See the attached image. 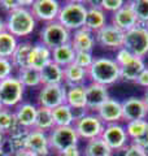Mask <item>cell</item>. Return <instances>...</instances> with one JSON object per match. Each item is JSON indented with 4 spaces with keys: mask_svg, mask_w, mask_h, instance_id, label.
<instances>
[{
    "mask_svg": "<svg viewBox=\"0 0 148 156\" xmlns=\"http://www.w3.org/2000/svg\"><path fill=\"white\" fill-rule=\"evenodd\" d=\"M123 47L129 50L135 57L143 58L148 55V27L138 25L125 33Z\"/></svg>",
    "mask_w": 148,
    "mask_h": 156,
    "instance_id": "8",
    "label": "cell"
},
{
    "mask_svg": "<svg viewBox=\"0 0 148 156\" xmlns=\"http://www.w3.org/2000/svg\"><path fill=\"white\" fill-rule=\"evenodd\" d=\"M87 3L79 0H68L61 4L60 12L57 16V21L69 31L73 33L76 30L85 27L86 14H87Z\"/></svg>",
    "mask_w": 148,
    "mask_h": 156,
    "instance_id": "3",
    "label": "cell"
},
{
    "mask_svg": "<svg viewBox=\"0 0 148 156\" xmlns=\"http://www.w3.org/2000/svg\"><path fill=\"white\" fill-rule=\"evenodd\" d=\"M26 150L31 151L38 156H48L52 152L51 147H49L48 133L39 131L35 129L29 130L26 139Z\"/></svg>",
    "mask_w": 148,
    "mask_h": 156,
    "instance_id": "16",
    "label": "cell"
},
{
    "mask_svg": "<svg viewBox=\"0 0 148 156\" xmlns=\"http://www.w3.org/2000/svg\"><path fill=\"white\" fill-rule=\"evenodd\" d=\"M53 156H82V150L79 148V146H73V147H69L61 152L53 154Z\"/></svg>",
    "mask_w": 148,
    "mask_h": 156,
    "instance_id": "44",
    "label": "cell"
},
{
    "mask_svg": "<svg viewBox=\"0 0 148 156\" xmlns=\"http://www.w3.org/2000/svg\"><path fill=\"white\" fill-rule=\"evenodd\" d=\"M19 41L11 33L4 31L0 34V57L11 58L16 51Z\"/></svg>",
    "mask_w": 148,
    "mask_h": 156,
    "instance_id": "34",
    "label": "cell"
},
{
    "mask_svg": "<svg viewBox=\"0 0 148 156\" xmlns=\"http://www.w3.org/2000/svg\"><path fill=\"white\" fill-rule=\"evenodd\" d=\"M107 16L108 14L99 7V3L96 5H88L87 7V14H86V21H85V27L93 34L97 33L108 23Z\"/></svg>",
    "mask_w": 148,
    "mask_h": 156,
    "instance_id": "21",
    "label": "cell"
},
{
    "mask_svg": "<svg viewBox=\"0 0 148 156\" xmlns=\"http://www.w3.org/2000/svg\"><path fill=\"white\" fill-rule=\"evenodd\" d=\"M147 68L144 58L134 57L129 64L120 68V80L123 82H136L140 73Z\"/></svg>",
    "mask_w": 148,
    "mask_h": 156,
    "instance_id": "23",
    "label": "cell"
},
{
    "mask_svg": "<svg viewBox=\"0 0 148 156\" xmlns=\"http://www.w3.org/2000/svg\"><path fill=\"white\" fill-rule=\"evenodd\" d=\"M122 111H123V121L130 122V121L138 120H147L148 117V108L143 100V98L130 96L126 100L122 101Z\"/></svg>",
    "mask_w": 148,
    "mask_h": 156,
    "instance_id": "14",
    "label": "cell"
},
{
    "mask_svg": "<svg viewBox=\"0 0 148 156\" xmlns=\"http://www.w3.org/2000/svg\"><path fill=\"white\" fill-rule=\"evenodd\" d=\"M74 58H76V51L70 43L52 50V61L61 68H66L68 65L73 64Z\"/></svg>",
    "mask_w": 148,
    "mask_h": 156,
    "instance_id": "27",
    "label": "cell"
},
{
    "mask_svg": "<svg viewBox=\"0 0 148 156\" xmlns=\"http://www.w3.org/2000/svg\"><path fill=\"white\" fill-rule=\"evenodd\" d=\"M5 138H7V135L0 131V147H2V146H4V143H5Z\"/></svg>",
    "mask_w": 148,
    "mask_h": 156,
    "instance_id": "49",
    "label": "cell"
},
{
    "mask_svg": "<svg viewBox=\"0 0 148 156\" xmlns=\"http://www.w3.org/2000/svg\"><path fill=\"white\" fill-rule=\"evenodd\" d=\"M16 68L13 66L11 58L0 57V82L7 80L11 76H13V72Z\"/></svg>",
    "mask_w": 148,
    "mask_h": 156,
    "instance_id": "38",
    "label": "cell"
},
{
    "mask_svg": "<svg viewBox=\"0 0 148 156\" xmlns=\"http://www.w3.org/2000/svg\"><path fill=\"white\" fill-rule=\"evenodd\" d=\"M7 31V26H5V20H3L2 17H0V34Z\"/></svg>",
    "mask_w": 148,
    "mask_h": 156,
    "instance_id": "47",
    "label": "cell"
},
{
    "mask_svg": "<svg viewBox=\"0 0 148 156\" xmlns=\"http://www.w3.org/2000/svg\"><path fill=\"white\" fill-rule=\"evenodd\" d=\"M73 128L76 129L79 140H86L87 142V140L95 138H100L103 131H104L105 124L100 120V117L96 113L87 112V113L76 120Z\"/></svg>",
    "mask_w": 148,
    "mask_h": 156,
    "instance_id": "5",
    "label": "cell"
},
{
    "mask_svg": "<svg viewBox=\"0 0 148 156\" xmlns=\"http://www.w3.org/2000/svg\"><path fill=\"white\" fill-rule=\"evenodd\" d=\"M0 156H12V155L8 152L7 148L4 147V146H2V147H0Z\"/></svg>",
    "mask_w": 148,
    "mask_h": 156,
    "instance_id": "48",
    "label": "cell"
},
{
    "mask_svg": "<svg viewBox=\"0 0 148 156\" xmlns=\"http://www.w3.org/2000/svg\"><path fill=\"white\" fill-rule=\"evenodd\" d=\"M49 147L53 154L61 152L73 146H78L79 138L73 126H55L48 133Z\"/></svg>",
    "mask_w": 148,
    "mask_h": 156,
    "instance_id": "7",
    "label": "cell"
},
{
    "mask_svg": "<svg viewBox=\"0 0 148 156\" xmlns=\"http://www.w3.org/2000/svg\"><path fill=\"white\" fill-rule=\"evenodd\" d=\"M41 73L42 86L44 85H64V68L58 66L53 61L46 65Z\"/></svg>",
    "mask_w": 148,
    "mask_h": 156,
    "instance_id": "26",
    "label": "cell"
},
{
    "mask_svg": "<svg viewBox=\"0 0 148 156\" xmlns=\"http://www.w3.org/2000/svg\"><path fill=\"white\" fill-rule=\"evenodd\" d=\"M143 100H144V103H146L147 108H148V90H146V92H144V96H143Z\"/></svg>",
    "mask_w": 148,
    "mask_h": 156,
    "instance_id": "50",
    "label": "cell"
},
{
    "mask_svg": "<svg viewBox=\"0 0 148 156\" xmlns=\"http://www.w3.org/2000/svg\"><path fill=\"white\" fill-rule=\"evenodd\" d=\"M72 33L64 27L58 21L44 23L39 31V42L43 43L49 50L70 43Z\"/></svg>",
    "mask_w": 148,
    "mask_h": 156,
    "instance_id": "4",
    "label": "cell"
},
{
    "mask_svg": "<svg viewBox=\"0 0 148 156\" xmlns=\"http://www.w3.org/2000/svg\"><path fill=\"white\" fill-rule=\"evenodd\" d=\"M134 57H135V56L132 55V53H131L129 50H126L125 47H122V48H120V50L116 51L115 61L117 62V65L121 68V66H123V65L129 64V62H130Z\"/></svg>",
    "mask_w": 148,
    "mask_h": 156,
    "instance_id": "40",
    "label": "cell"
},
{
    "mask_svg": "<svg viewBox=\"0 0 148 156\" xmlns=\"http://www.w3.org/2000/svg\"><path fill=\"white\" fill-rule=\"evenodd\" d=\"M16 77L23 85L25 89H38V87L42 86L41 73L35 69H33V68L26 66V68H22V69H18Z\"/></svg>",
    "mask_w": 148,
    "mask_h": 156,
    "instance_id": "31",
    "label": "cell"
},
{
    "mask_svg": "<svg viewBox=\"0 0 148 156\" xmlns=\"http://www.w3.org/2000/svg\"><path fill=\"white\" fill-rule=\"evenodd\" d=\"M70 44L76 52H92L96 44L95 34L87 30L86 27L76 30L72 33Z\"/></svg>",
    "mask_w": 148,
    "mask_h": 156,
    "instance_id": "20",
    "label": "cell"
},
{
    "mask_svg": "<svg viewBox=\"0 0 148 156\" xmlns=\"http://www.w3.org/2000/svg\"><path fill=\"white\" fill-rule=\"evenodd\" d=\"M0 8H3L7 14L12 11H16L22 7V0H0Z\"/></svg>",
    "mask_w": 148,
    "mask_h": 156,
    "instance_id": "42",
    "label": "cell"
},
{
    "mask_svg": "<svg viewBox=\"0 0 148 156\" xmlns=\"http://www.w3.org/2000/svg\"><path fill=\"white\" fill-rule=\"evenodd\" d=\"M148 128V120H138V121H130V122H126L125 125V129H126V133L127 136H129L130 142L134 140L136 138L144 133Z\"/></svg>",
    "mask_w": 148,
    "mask_h": 156,
    "instance_id": "36",
    "label": "cell"
},
{
    "mask_svg": "<svg viewBox=\"0 0 148 156\" xmlns=\"http://www.w3.org/2000/svg\"><path fill=\"white\" fill-rule=\"evenodd\" d=\"M88 82V73L87 69L73 64L64 68V86L73 87V86H85Z\"/></svg>",
    "mask_w": 148,
    "mask_h": 156,
    "instance_id": "22",
    "label": "cell"
},
{
    "mask_svg": "<svg viewBox=\"0 0 148 156\" xmlns=\"http://www.w3.org/2000/svg\"><path fill=\"white\" fill-rule=\"evenodd\" d=\"M111 23L117 26L118 29H121L123 33L131 30L132 27H135L138 25L136 16L129 2H126L125 5L118 9L117 12L111 14Z\"/></svg>",
    "mask_w": 148,
    "mask_h": 156,
    "instance_id": "17",
    "label": "cell"
},
{
    "mask_svg": "<svg viewBox=\"0 0 148 156\" xmlns=\"http://www.w3.org/2000/svg\"><path fill=\"white\" fill-rule=\"evenodd\" d=\"M129 3L136 16L138 23L148 27V0H131Z\"/></svg>",
    "mask_w": 148,
    "mask_h": 156,
    "instance_id": "35",
    "label": "cell"
},
{
    "mask_svg": "<svg viewBox=\"0 0 148 156\" xmlns=\"http://www.w3.org/2000/svg\"><path fill=\"white\" fill-rule=\"evenodd\" d=\"M95 57L92 52H76V58H74V64L83 68V69H90V66L93 64Z\"/></svg>",
    "mask_w": 148,
    "mask_h": 156,
    "instance_id": "37",
    "label": "cell"
},
{
    "mask_svg": "<svg viewBox=\"0 0 148 156\" xmlns=\"http://www.w3.org/2000/svg\"><path fill=\"white\" fill-rule=\"evenodd\" d=\"M118 156H148V152L135 144H127L121 152H118Z\"/></svg>",
    "mask_w": 148,
    "mask_h": 156,
    "instance_id": "41",
    "label": "cell"
},
{
    "mask_svg": "<svg viewBox=\"0 0 148 156\" xmlns=\"http://www.w3.org/2000/svg\"><path fill=\"white\" fill-rule=\"evenodd\" d=\"M82 156H113V151L100 138L87 140L82 150Z\"/></svg>",
    "mask_w": 148,
    "mask_h": 156,
    "instance_id": "29",
    "label": "cell"
},
{
    "mask_svg": "<svg viewBox=\"0 0 148 156\" xmlns=\"http://www.w3.org/2000/svg\"><path fill=\"white\" fill-rule=\"evenodd\" d=\"M66 87L64 85H44L41 86L37 94V105L53 109L65 103Z\"/></svg>",
    "mask_w": 148,
    "mask_h": 156,
    "instance_id": "9",
    "label": "cell"
},
{
    "mask_svg": "<svg viewBox=\"0 0 148 156\" xmlns=\"http://www.w3.org/2000/svg\"><path fill=\"white\" fill-rule=\"evenodd\" d=\"M25 87L16 76L0 82V99L4 108L14 109L23 101Z\"/></svg>",
    "mask_w": 148,
    "mask_h": 156,
    "instance_id": "6",
    "label": "cell"
},
{
    "mask_svg": "<svg viewBox=\"0 0 148 156\" xmlns=\"http://www.w3.org/2000/svg\"><path fill=\"white\" fill-rule=\"evenodd\" d=\"M101 139L113 151V154L121 152L127 144H130V139L127 136L125 125H121V124L105 125L104 131L101 134Z\"/></svg>",
    "mask_w": 148,
    "mask_h": 156,
    "instance_id": "10",
    "label": "cell"
},
{
    "mask_svg": "<svg viewBox=\"0 0 148 156\" xmlns=\"http://www.w3.org/2000/svg\"><path fill=\"white\" fill-rule=\"evenodd\" d=\"M95 41H96V44L101 46L103 48L117 51L123 47L125 33L109 22L101 30L95 33Z\"/></svg>",
    "mask_w": 148,
    "mask_h": 156,
    "instance_id": "11",
    "label": "cell"
},
{
    "mask_svg": "<svg viewBox=\"0 0 148 156\" xmlns=\"http://www.w3.org/2000/svg\"><path fill=\"white\" fill-rule=\"evenodd\" d=\"M52 61V50H49L41 42L33 43V48L29 56L27 66L41 72L46 65Z\"/></svg>",
    "mask_w": 148,
    "mask_h": 156,
    "instance_id": "18",
    "label": "cell"
},
{
    "mask_svg": "<svg viewBox=\"0 0 148 156\" xmlns=\"http://www.w3.org/2000/svg\"><path fill=\"white\" fill-rule=\"evenodd\" d=\"M61 8V3L57 0H34L30 11L35 17L37 22L43 23L57 21V16Z\"/></svg>",
    "mask_w": 148,
    "mask_h": 156,
    "instance_id": "12",
    "label": "cell"
},
{
    "mask_svg": "<svg viewBox=\"0 0 148 156\" xmlns=\"http://www.w3.org/2000/svg\"><path fill=\"white\" fill-rule=\"evenodd\" d=\"M125 3L126 2H123V0H101V2H99V7H100L105 13L107 12L115 13L120 8H122L125 5Z\"/></svg>",
    "mask_w": 148,
    "mask_h": 156,
    "instance_id": "39",
    "label": "cell"
},
{
    "mask_svg": "<svg viewBox=\"0 0 148 156\" xmlns=\"http://www.w3.org/2000/svg\"><path fill=\"white\" fill-rule=\"evenodd\" d=\"M135 83L142 86V87H144L146 90H148V66L140 73V76L138 77V80H136Z\"/></svg>",
    "mask_w": 148,
    "mask_h": 156,
    "instance_id": "45",
    "label": "cell"
},
{
    "mask_svg": "<svg viewBox=\"0 0 148 156\" xmlns=\"http://www.w3.org/2000/svg\"><path fill=\"white\" fill-rule=\"evenodd\" d=\"M33 48V43L29 41H22L18 43L16 51L11 57V61L16 69H22V68L27 66L29 56H30V51Z\"/></svg>",
    "mask_w": 148,
    "mask_h": 156,
    "instance_id": "28",
    "label": "cell"
},
{
    "mask_svg": "<svg viewBox=\"0 0 148 156\" xmlns=\"http://www.w3.org/2000/svg\"><path fill=\"white\" fill-rule=\"evenodd\" d=\"M130 143L138 146V147H140L142 150H144V151H147V152H148V128H147V130L144 131V133L139 136V138L131 140Z\"/></svg>",
    "mask_w": 148,
    "mask_h": 156,
    "instance_id": "43",
    "label": "cell"
},
{
    "mask_svg": "<svg viewBox=\"0 0 148 156\" xmlns=\"http://www.w3.org/2000/svg\"><path fill=\"white\" fill-rule=\"evenodd\" d=\"M13 111H14V115H16L19 128L26 129V130H31L34 128L35 119H37V112H38L37 104L30 103V101H22Z\"/></svg>",
    "mask_w": 148,
    "mask_h": 156,
    "instance_id": "19",
    "label": "cell"
},
{
    "mask_svg": "<svg viewBox=\"0 0 148 156\" xmlns=\"http://www.w3.org/2000/svg\"><path fill=\"white\" fill-rule=\"evenodd\" d=\"M65 103L73 111H87L86 108V87L73 86L66 87V100Z\"/></svg>",
    "mask_w": 148,
    "mask_h": 156,
    "instance_id": "25",
    "label": "cell"
},
{
    "mask_svg": "<svg viewBox=\"0 0 148 156\" xmlns=\"http://www.w3.org/2000/svg\"><path fill=\"white\" fill-rule=\"evenodd\" d=\"M18 129H21V128H19V125L17 122L14 111L3 107L0 109V131L5 135H9L11 133H13V131H16Z\"/></svg>",
    "mask_w": 148,
    "mask_h": 156,
    "instance_id": "32",
    "label": "cell"
},
{
    "mask_svg": "<svg viewBox=\"0 0 148 156\" xmlns=\"http://www.w3.org/2000/svg\"><path fill=\"white\" fill-rule=\"evenodd\" d=\"M96 115L100 117V120L105 125L121 124V121H123L122 101L109 98V99L96 111Z\"/></svg>",
    "mask_w": 148,
    "mask_h": 156,
    "instance_id": "15",
    "label": "cell"
},
{
    "mask_svg": "<svg viewBox=\"0 0 148 156\" xmlns=\"http://www.w3.org/2000/svg\"><path fill=\"white\" fill-rule=\"evenodd\" d=\"M14 156H38V155H35L34 152H31V151H29V150H23V151H21V152L16 154Z\"/></svg>",
    "mask_w": 148,
    "mask_h": 156,
    "instance_id": "46",
    "label": "cell"
},
{
    "mask_svg": "<svg viewBox=\"0 0 148 156\" xmlns=\"http://www.w3.org/2000/svg\"><path fill=\"white\" fill-rule=\"evenodd\" d=\"M86 87V108L88 112L96 113V111L109 99V92L108 87L87 82Z\"/></svg>",
    "mask_w": 148,
    "mask_h": 156,
    "instance_id": "13",
    "label": "cell"
},
{
    "mask_svg": "<svg viewBox=\"0 0 148 156\" xmlns=\"http://www.w3.org/2000/svg\"><path fill=\"white\" fill-rule=\"evenodd\" d=\"M88 82L109 87L120 81V66L115 58L111 57H95L93 64L87 70Z\"/></svg>",
    "mask_w": 148,
    "mask_h": 156,
    "instance_id": "1",
    "label": "cell"
},
{
    "mask_svg": "<svg viewBox=\"0 0 148 156\" xmlns=\"http://www.w3.org/2000/svg\"><path fill=\"white\" fill-rule=\"evenodd\" d=\"M27 131L26 129H18L16 131H13L9 135H7L5 138V143L4 147L7 148V151L12 156L16 154L21 152V151L26 150V139H27Z\"/></svg>",
    "mask_w": 148,
    "mask_h": 156,
    "instance_id": "24",
    "label": "cell"
},
{
    "mask_svg": "<svg viewBox=\"0 0 148 156\" xmlns=\"http://www.w3.org/2000/svg\"><path fill=\"white\" fill-rule=\"evenodd\" d=\"M3 108V103H2V99H0V109Z\"/></svg>",
    "mask_w": 148,
    "mask_h": 156,
    "instance_id": "51",
    "label": "cell"
},
{
    "mask_svg": "<svg viewBox=\"0 0 148 156\" xmlns=\"http://www.w3.org/2000/svg\"><path fill=\"white\" fill-rule=\"evenodd\" d=\"M52 117L55 126H73L76 122V116L73 109L66 103L52 109Z\"/></svg>",
    "mask_w": 148,
    "mask_h": 156,
    "instance_id": "30",
    "label": "cell"
},
{
    "mask_svg": "<svg viewBox=\"0 0 148 156\" xmlns=\"http://www.w3.org/2000/svg\"><path fill=\"white\" fill-rule=\"evenodd\" d=\"M7 31L17 39L29 38L37 27V20L33 16L30 8H18L7 14Z\"/></svg>",
    "mask_w": 148,
    "mask_h": 156,
    "instance_id": "2",
    "label": "cell"
},
{
    "mask_svg": "<svg viewBox=\"0 0 148 156\" xmlns=\"http://www.w3.org/2000/svg\"><path fill=\"white\" fill-rule=\"evenodd\" d=\"M53 128H55V122H53V117H52V109L38 107L37 119L33 129L44 131V133H49Z\"/></svg>",
    "mask_w": 148,
    "mask_h": 156,
    "instance_id": "33",
    "label": "cell"
}]
</instances>
